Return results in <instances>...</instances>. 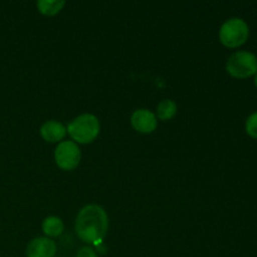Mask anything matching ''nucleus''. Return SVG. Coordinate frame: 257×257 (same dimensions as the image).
Listing matches in <instances>:
<instances>
[{
  "label": "nucleus",
  "instance_id": "obj_1",
  "mask_svg": "<svg viewBox=\"0 0 257 257\" xmlns=\"http://www.w3.org/2000/svg\"><path fill=\"white\" fill-rule=\"evenodd\" d=\"M109 226L108 215L100 206L88 205L79 211L75 220V232L87 243L99 245Z\"/></svg>",
  "mask_w": 257,
  "mask_h": 257
},
{
  "label": "nucleus",
  "instance_id": "obj_2",
  "mask_svg": "<svg viewBox=\"0 0 257 257\" xmlns=\"http://www.w3.org/2000/svg\"><path fill=\"white\" fill-rule=\"evenodd\" d=\"M100 131L99 120L95 115L85 114L79 115L68 124L67 132L73 141L82 145L92 143L98 137Z\"/></svg>",
  "mask_w": 257,
  "mask_h": 257
},
{
  "label": "nucleus",
  "instance_id": "obj_3",
  "mask_svg": "<svg viewBox=\"0 0 257 257\" xmlns=\"http://www.w3.org/2000/svg\"><path fill=\"white\" fill-rule=\"evenodd\" d=\"M250 35L247 23L241 18H231L226 20L220 29V42L226 48H238L245 44Z\"/></svg>",
  "mask_w": 257,
  "mask_h": 257
},
{
  "label": "nucleus",
  "instance_id": "obj_4",
  "mask_svg": "<svg viewBox=\"0 0 257 257\" xmlns=\"http://www.w3.org/2000/svg\"><path fill=\"white\" fill-rule=\"evenodd\" d=\"M228 74L237 79H246L257 73V58L253 53L240 50L233 53L226 62Z\"/></svg>",
  "mask_w": 257,
  "mask_h": 257
},
{
  "label": "nucleus",
  "instance_id": "obj_5",
  "mask_svg": "<svg viewBox=\"0 0 257 257\" xmlns=\"http://www.w3.org/2000/svg\"><path fill=\"white\" fill-rule=\"evenodd\" d=\"M55 163L64 171H73L80 162L79 146L73 141H62L54 152Z\"/></svg>",
  "mask_w": 257,
  "mask_h": 257
},
{
  "label": "nucleus",
  "instance_id": "obj_6",
  "mask_svg": "<svg viewBox=\"0 0 257 257\" xmlns=\"http://www.w3.org/2000/svg\"><path fill=\"white\" fill-rule=\"evenodd\" d=\"M131 123L137 132L150 135L157 128V117L148 109H138L131 117Z\"/></svg>",
  "mask_w": 257,
  "mask_h": 257
},
{
  "label": "nucleus",
  "instance_id": "obj_7",
  "mask_svg": "<svg viewBox=\"0 0 257 257\" xmlns=\"http://www.w3.org/2000/svg\"><path fill=\"white\" fill-rule=\"evenodd\" d=\"M57 245L49 237H37L27 246L28 257H54Z\"/></svg>",
  "mask_w": 257,
  "mask_h": 257
},
{
  "label": "nucleus",
  "instance_id": "obj_8",
  "mask_svg": "<svg viewBox=\"0 0 257 257\" xmlns=\"http://www.w3.org/2000/svg\"><path fill=\"white\" fill-rule=\"evenodd\" d=\"M40 136L44 141L50 143L59 142L67 136V128L57 120H48L40 128Z\"/></svg>",
  "mask_w": 257,
  "mask_h": 257
},
{
  "label": "nucleus",
  "instance_id": "obj_9",
  "mask_svg": "<svg viewBox=\"0 0 257 257\" xmlns=\"http://www.w3.org/2000/svg\"><path fill=\"white\" fill-rule=\"evenodd\" d=\"M43 232L45 233V236L49 238L52 237H58V236L62 235L63 230H64V225H63V221L59 217H55V216H50L47 217L43 221Z\"/></svg>",
  "mask_w": 257,
  "mask_h": 257
},
{
  "label": "nucleus",
  "instance_id": "obj_10",
  "mask_svg": "<svg viewBox=\"0 0 257 257\" xmlns=\"http://www.w3.org/2000/svg\"><path fill=\"white\" fill-rule=\"evenodd\" d=\"M64 5L65 2H63V0H40L37 3L38 10L43 15H48V17L57 15Z\"/></svg>",
  "mask_w": 257,
  "mask_h": 257
},
{
  "label": "nucleus",
  "instance_id": "obj_11",
  "mask_svg": "<svg viewBox=\"0 0 257 257\" xmlns=\"http://www.w3.org/2000/svg\"><path fill=\"white\" fill-rule=\"evenodd\" d=\"M177 113V104L171 99H165L157 105V115L161 120H170Z\"/></svg>",
  "mask_w": 257,
  "mask_h": 257
},
{
  "label": "nucleus",
  "instance_id": "obj_12",
  "mask_svg": "<svg viewBox=\"0 0 257 257\" xmlns=\"http://www.w3.org/2000/svg\"><path fill=\"white\" fill-rule=\"evenodd\" d=\"M245 128H246V133H247L250 137L257 140V112L248 115V118L246 119Z\"/></svg>",
  "mask_w": 257,
  "mask_h": 257
},
{
  "label": "nucleus",
  "instance_id": "obj_13",
  "mask_svg": "<svg viewBox=\"0 0 257 257\" xmlns=\"http://www.w3.org/2000/svg\"><path fill=\"white\" fill-rule=\"evenodd\" d=\"M75 257H98V255L95 253V251L93 250L92 247L85 246V247H82L79 251H78L77 256Z\"/></svg>",
  "mask_w": 257,
  "mask_h": 257
},
{
  "label": "nucleus",
  "instance_id": "obj_14",
  "mask_svg": "<svg viewBox=\"0 0 257 257\" xmlns=\"http://www.w3.org/2000/svg\"><path fill=\"white\" fill-rule=\"evenodd\" d=\"M255 85H256V88H257V73L255 74Z\"/></svg>",
  "mask_w": 257,
  "mask_h": 257
}]
</instances>
